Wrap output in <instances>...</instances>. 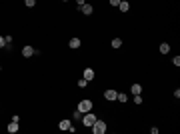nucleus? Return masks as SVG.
<instances>
[{
	"instance_id": "21",
	"label": "nucleus",
	"mask_w": 180,
	"mask_h": 134,
	"mask_svg": "<svg viewBox=\"0 0 180 134\" xmlns=\"http://www.w3.org/2000/svg\"><path fill=\"white\" fill-rule=\"evenodd\" d=\"M108 2H110V6H116V8H118V4H120V0H108Z\"/></svg>"
},
{
	"instance_id": "11",
	"label": "nucleus",
	"mask_w": 180,
	"mask_h": 134,
	"mask_svg": "<svg viewBox=\"0 0 180 134\" xmlns=\"http://www.w3.org/2000/svg\"><path fill=\"white\" fill-rule=\"evenodd\" d=\"M160 52H162V54H168V52H170V44H168V42H162V44H160Z\"/></svg>"
},
{
	"instance_id": "2",
	"label": "nucleus",
	"mask_w": 180,
	"mask_h": 134,
	"mask_svg": "<svg viewBox=\"0 0 180 134\" xmlns=\"http://www.w3.org/2000/svg\"><path fill=\"white\" fill-rule=\"evenodd\" d=\"M94 122H96V114H94V112H84V116H82V124H84V126H92V124H94Z\"/></svg>"
},
{
	"instance_id": "19",
	"label": "nucleus",
	"mask_w": 180,
	"mask_h": 134,
	"mask_svg": "<svg viewBox=\"0 0 180 134\" xmlns=\"http://www.w3.org/2000/svg\"><path fill=\"white\" fill-rule=\"evenodd\" d=\"M24 4H26V6H28V8H32V6H34V4H36V0H24Z\"/></svg>"
},
{
	"instance_id": "22",
	"label": "nucleus",
	"mask_w": 180,
	"mask_h": 134,
	"mask_svg": "<svg viewBox=\"0 0 180 134\" xmlns=\"http://www.w3.org/2000/svg\"><path fill=\"white\" fill-rule=\"evenodd\" d=\"M4 46H6V38H4V36H0V48H4Z\"/></svg>"
},
{
	"instance_id": "4",
	"label": "nucleus",
	"mask_w": 180,
	"mask_h": 134,
	"mask_svg": "<svg viewBox=\"0 0 180 134\" xmlns=\"http://www.w3.org/2000/svg\"><path fill=\"white\" fill-rule=\"evenodd\" d=\"M78 110L84 114V112H88V110H92V102L90 100H80L78 102Z\"/></svg>"
},
{
	"instance_id": "8",
	"label": "nucleus",
	"mask_w": 180,
	"mask_h": 134,
	"mask_svg": "<svg viewBox=\"0 0 180 134\" xmlns=\"http://www.w3.org/2000/svg\"><path fill=\"white\" fill-rule=\"evenodd\" d=\"M118 8H120V12H128V10H130V4H128L126 0H120V4H118Z\"/></svg>"
},
{
	"instance_id": "18",
	"label": "nucleus",
	"mask_w": 180,
	"mask_h": 134,
	"mask_svg": "<svg viewBox=\"0 0 180 134\" xmlns=\"http://www.w3.org/2000/svg\"><path fill=\"white\" fill-rule=\"evenodd\" d=\"M134 104H142V96L140 94H134Z\"/></svg>"
},
{
	"instance_id": "16",
	"label": "nucleus",
	"mask_w": 180,
	"mask_h": 134,
	"mask_svg": "<svg viewBox=\"0 0 180 134\" xmlns=\"http://www.w3.org/2000/svg\"><path fill=\"white\" fill-rule=\"evenodd\" d=\"M80 116H82V112H80V110L76 108V112L72 114V120H80Z\"/></svg>"
},
{
	"instance_id": "7",
	"label": "nucleus",
	"mask_w": 180,
	"mask_h": 134,
	"mask_svg": "<svg viewBox=\"0 0 180 134\" xmlns=\"http://www.w3.org/2000/svg\"><path fill=\"white\" fill-rule=\"evenodd\" d=\"M116 94H118L116 90H106V92H104V98H106V100H116Z\"/></svg>"
},
{
	"instance_id": "13",
	"label": "nucleus",
	"mask_w": 180,
	"mask_h": 134,
	"mask_svg": "<svg viewBox=\"0 0 180 134\" xmlns=\"http://www.w3.org/2000/svg\"><path fill=\"white\" fill-rule=\"evenodd\" d=\"M116 100H120V102H126V100H128V94H124V92H118V94H116Z\"/></svg>"
},
{
	"instance_id": "25",
	"label": "nucleus",
	"mask_w": 180,
	"mask_h": 134,
	"mask_svg": "<svg viewBox=\"0 0 180 134\" xmlns=\"http://www.w3.org/2000/svg\"><path fill=\"white\" fill-rule=\"evenodd\" d=\"M0 70H2V68H0Z\"/></svg>"
},
{
	"instance_id": "3",
	"label": "nucleus",
	"mask_w": 180,
	"mask_h": 134,
	"mask_svg": "<svg viewBox=\"0 0 180 134\" xmlns=\"http://www.w3.org/2000/svg\"><path fill=\"white\" fill-rule=\"evenodd\" d=\"M58 128H60V130H68V132H74V130H76V128H72V122L66 120V118L58 122Z\"/></svg>"
},
{
	"instance_id": "14",
	"label": "nucleus",
	"mask_w": 180,
	"mask_h": 134,
	"mask_svg": "<svg viewBox=\"0 0 180 134\" xmlns=\"http://www.w3.org/2000/svg\"><path fill=\"white\" fill-rule=\"evenodd\" d=\"M70 48H80V38H72L70 40Z\"/></svg>"
},
{
	"instance_id": "12",
	"label": "nucleus",
	"mask_w": 180,
	"mask_h": 134,
	"mask_svg": "<svg viewBox=\"0 0 180 134\" xmlns=\"http://www.w3.org/2000/svg\"><path fill=\"white\" fill-rule=\"evenodd\" d=\"M130 92H132V94H142V86H140V84H132Z\"/></svg>"
},
{
	"instance_id": "9",
	"label": "nucleus",
	"mask_w": 180,
	"mask_h": 134,
	"mask_svg": "<svg viewBox=\"0 0 180 134\" xmlns=\"http://www.w3.org/2000/svg\"><path fill=\"white\" fill-rule=\"evenodd\" d=\"M6 130L10 134H14V132H18V122H10L8 126H6Z\"/></svg>"
},
{
	"instance_id": "10",
	"label": "nucleus",
	"mask_w": 180,
	"mask_h": 134,
	"mask_svg": "<svg viewBox=\"0 0 180 134\" xmlns=\"http://www.w3.org/2000/svg\"><path fill=\"white\" fill-rule=\"evenodd\" d=\"M94 76H96V72H94L92 68H86V70H84V78H86V80H92Z\"/></svg>"
},
{
	"instance_id": "20",
	"label": "nucleus",
	"mask_w": 180,
	"mask_h": 134,
	"mask_svg": "<svg viewBox=\"0 0 180 134\" xmlns=\"http://www.w3.org/2000/svg\"><path fill=\"white\" fill-rule=\"evenodd\" d=\"M172 64H174V66H180V56H174V58H172Z\"/></svg>"
},
{
	"instance_id": "15",
	"label": "nucleus",
	"mask_w": 180,
	"mask_h": 134,
	"mask_svg": "<svg viewBox=\"0 0 180 134\" xmlns=\"http://www.w3.org/2000/svg\"><path fill=\"white\" fill-rule=\"evenodd\" d=\"M110 44H112V48H120V46H122V40H120V38H112Z\"/></svg>"
},
{
	"instance_id": "6",
	"label": "nucleus",
	"mask_w": 180,
	"mask_h": 134,
	"mask_svg": "<svg viewBox=\"0 0 180 134\" xmlns=\"http://www.w3.org/2000/svg\"><path fill=\"white\" fill-rule=\"evenodd\" d=\"M78 10H80L82 14H86V16H88V14H92V10H94V8H92V4H88V2H86V4H82Z\"/></svg>"
},
{
	"instance_id": "23",
	"label": "nucleus",
	"mask_w": 180,
	"mask_h": 134,
	"mask_svg": "<svg viewBox=\"0 0 180 134\" xmlns=\"http://www.w3.org/2000/svg\"><path fill=\"white\" fill-rule=\"evenodd\" d=\"M76 2H78V8H80L82 4H86V0H76Z\"/></svg>"
},
{
	"instance_id": "24",
	"label": "nucleus",
	"mask_w": 180,
	"mask_h": 134,
	"mask_svg": "<svg viewBox=\"0 0 180 134\" xmlns=\"http://www.w3.org/2000/svg\"><path fill=\"white\" fill-rule=\"evenodd\" d=\"M62 2H68V0H62Z\"/></svg>"
},
{
	"instance_id": "5",
	"label": "nucleus",
	"mask_w": 180,
	"mask_h": 134,
	"mask_svg": "<svg viewBox=\"0 0 180 134\" xmlns=\"http://www.w3.org/2000/svg\"><path fill=\"white\" fill-rule=\"evenodd\" d=\"M34 54H36V50H34L32 46H24V48H22V56H24V58H30V56H34Z\"/></svg>"
},
{
	"instance_id": "1",
	"label": "nucleus",
	"mask_w": 180,
	"mask_h": 134,
	"mask_svg": "<svg viewBox=\"0 0 180 134\" xmlns=\"http://www.w3.org/2000/svg\"><path fill=\"white\" fill-rule=\"evenodd\" d=\"M90 128H92V132H94V134H104V132H106V122L96 118V122H94Z\"/></svg>"
},
{
	"instance_id": "17",
	"label": "nucleus",
	"mask_w": 180,
	"mask_h": 134,
	"mask_svg": "<svg viewBox=\"0 0 180 134\" xmlns=\"http://www.w3.org/2000/svg\"><path fill=\"white\" fill-rule=\"evenodd\" d=\"M86 84H88V80H86V78H82V80H78V86H80V88H86Z\"/></svg>"
}]
</instances>
